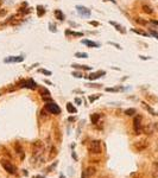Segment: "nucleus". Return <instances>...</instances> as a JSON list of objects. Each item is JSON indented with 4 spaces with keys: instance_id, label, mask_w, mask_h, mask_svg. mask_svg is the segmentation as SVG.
Wrapping results in <instances>:
<instances>
[{
    "instance_id": "f257e3e1",
    "label": "nucleus",
    "mask_w": 158,
    "mask_h": 178,
    "mask_svg": "<svg viewBox=\"0 0 158 178\" xmlns=\"http://www.w3.org/2000/svg\"><path fill=\"white\" fill-rule=\"evenodd\" d=\"M44 153H45V145L37 140L31 146V164L34 166H39L44 163Z\"/></svg>"
},
{
    "instance_id": "f03ea898",
    "label": "nucleus",
    "mask_w": 158,
    "mask_h": 178,
    "mask_svg": "<svg viewBox=\"0 0 158 178\" xmlns=\"http://www.w3.org/2000/svg\"><path fill=\"white\" fill-rule=\"evenodd\" d=\"M88 151L93 155H100L101 153V141L100 140H92L88 145Z\"/></svg>"
},
{
    "instance_id": "7ed1b4c3",
    "label": "nucleus",
    "mask_w": 158,
    "mask_h": 178,
    "mask_svg": "<svg viewBox=\"0 0 158 178\" xmlns=\"http://www.w3.org/2000/svg\"><path fill=\"white\" fill-rule=\"evenodd\" d=\"M0 163H1V166L4 167V170H5L7 173H10V174H17V167H16L11 162H9V160H6V159H3Z\"/></svg>"
},
{
    "instance_id": "20e7f679",
    "label": "nucleus",
    "mask_w": 158,
    "mask_h": 178,
    "mask_svg": "<svg viewBox=\"0 0 158 178\" xmlns=\"http://www.w3.org/2000/svg\"><path fill=\"white\" fill-rule=\"evenodd\" d=\"M18 85L20 88H29V89H32V90H35V89H37L38 84L32 78H29V80H21V81H19Z\"/></svg>"
},
{
    "instance_id": "39448f33",
    "label": "nucleus",
    "mask_w": 158,
    "mask_h": 178,
    "mask_svg": "<svg viewBox=\"0 0 158 178\" xmlns=\"http://www.w3.org/2000/svg\"><path fill=\"white\" fill-rule=\"evenodd\" d=\"M45 110H46L48 113H50V114H56V115H58V114L61 113L59 106H58L57 103H55V102H46V105H45Z\"/></svg>"
},
{
    "instance_id": "423d86ee",
    "label": "nucleus",
    "mask_w": 158,
    "mask_h": 178,
    "mask_svg": "<svg viewBox=\"0 0 158 178\" xmlns=\"http://www.w3.org/2000/svg\"><path fill=\"white\" fill-rule=\"evenodd\" d=\"M133 130L136 132V134H140L143 132V127H142V116L140 115H136L134 120H133Z\"/></svg>"
},
{
    "instance_id": "0eeeda50",
    "label": "nucleus",
    "mask_w": 158,
    "mask_h": 178,
    "mask_svg": "<svg viewBox=\"0 0 158 178\" xmlns=\"http://www.w3.org/2000/svg\"><path fill=\"white\" fill-rule=\"evenodd\" d=\"M95 173H97V169H95V167H94V166H87V167L82 171L81 178H92Z\"/></svg>"
},
{
    "instance_id": "6e6552de",
    "label": "nucleus",
    "mask_w": 158,
    "mask_h": 178,
    "mask_svg": "<svg viewBox=\"0 0 158 178\" xmlns=\"http://www.w3.org/2000/svg\"><path fill=\"white\" fill-rule=\"evenodd\" d=\"M147 146H149V142H147V140H145V139L139 140V141H136V142L133 144V148H134L136 151H138V152L144 151Z\"/></svg>"
},
{
    "instance_id": "1a4fd4ad",
    "label": "nucleus",
    "mask_w": 158,
    "mask_h": 178,
    "mask_svg": "<svg viewBox=\"0 0 158 178\" xmlns=\"http://www.w3.org/2000/svg\"><path fill=\"white\" fill-rule=\"evenodd\" d=\"M76 11H77V13H79L81 17H84V18H89L90 14H92V11H90L88 7L82 6V5H77V6H76Z\"/></svg>"
},
{
    "instance_id": "9d476101",
    "label": "nucleus",
    "mask_w": 158,
    "mask_h": 178,
    "mask_svg": "<svg viewBox=\"0 0 158 178\" xmlns=\"http://www.w3.org/2000/svg\"><path fill=\"white\" fill-rule=\"evenodd\" d=\"M24 61V56H9L4 59V63H19Z\"/></svg>"
},
{
    "instance_id": "9b49d317",
    "label": "nucleus",
    "mask_w": 158,
    "mask_h": 178,
    "mask_svg": "<svg viewBox=\"0 0 158 178\" xmlns=\"http://www.w3.org/2000/svg\"><path fill=\"white\" fill-rule=\"evenodd\" d=\"M104 75H106V71L99 70V71H95V73H92V74H89V75H87V76H84V77L88 78L89 81H95V80L100 78V77L104 76Z\"/></svg>"
},
{
    "instance_id": "f8f14e48",
    "label": "nucleus",
    "mask_w": 158,
    "mask_h": 178,
    "mask_svg": "<svg viewBox=\"0 0 158 178\" xmlns=\"http://www.w3.org/2000/svg\"><path fill=\"white\" fill-rule=\"evenodd\" d=\"M14 147H16V151H17V155H19V158H20V160H24L25 159V152H24V150H23V147H21V145H20V142H16V145H14Z\"/></svg>"
},
{
    "instance_id": "ddd939ff",
    "label": "nucleus",
    "mask_w": 158,
    "mask_h": 178,
    "mask_svg": "<svg viewBox=\"0 0 158 178\" xmlns=\"http://www.w3.org/2000/svg\"><path fill=\"white\" fill-rule=\"evenodd\" d=\"M100 119H101V115L99 113H93L90 115V120H92V124L93 125H98L100 124Z\"/></svg>"
},
{
    "instance_id": "4468645a",
    "label": "nucleus",
    "mask_w": 158,
    "mask_h": 178,
    "mask_svg": "<svg viewBox=\"0 0 158 178\" xmlns=\"http://www.w3.org/2000/svg\"><path fill=\"white\" fill-rule=\"evenodd\" d=\"M81 43H82V44H84V45H87V46H89V48H99V46H100V44H99V43L92 42V41H89V39H82V41H81Z\"/></svg>"
},
{
    "instance_id": "2eb2a0df",
    "label": "nucleus",
    "mask_w": 158,
    "mask_h": 178,
    "mask_svg": "<svg viewBox=\"0 0 158 178\" xmlns=\"http://www.w3.org/2000/svg\"><path fill=\"white\" fill-rule=\"evenodd\" d=\"M109 24H111V25H113V26H114V27L118 30V31H119L120 33H124V35L126 33V30H125V27H124V26H121L120 24H118V23H115V21H112V20L109 21Z\"/></svg>"
},
{
    "instance_id": "dca6fc26",
    "label": "nucleus",
    "mask_w": 158,
    "mask_h": 178,
    "mask_svg": "<svg viewBox=\"0 0 158 178\" xmlns=\"http://www.w3.org/2000/svg\"><path fill=\"white\" fill-rule=\"evenodd\" d=\"M152 171H151V173H152V177L153 178H158V163L157 162H154L153 164H152V169H151Z\"/></svg>"
},
{
    "instance_id": "f3484780",
    "label": "nucleus",
    "mask_w": 158,
    "mask_h": 178,
    "mask_svg": "<svg viewBox=\"0 0 158 178\" xmlns=\"http://www.w3.org/2000/svg\"><path fill=\"white\" fill-rule=\"evenodd\" d=\"M54 14H55L56 19H58L59 21L64 20V14H63V12H62L61 10H55V11H54Z\"/></svg>"
},
{
    "instance_id": "a211bd4d",
    "label": "nucleus",
    "mask_w": 158,
    "mask_h": 178,
    "mask_svg": "<svg viewBox=\"0 0 158 178\" xmlns=\"http://www.w3.org/2000/svg\"><path fill=\"white\" fill-rule=\"evenodd\" d=\"M39 94H41L42 99H43V98H50V92L46 88H44V87L39 88Z\"/></svg>"
},
{
    "instance_id": "6ab92c4d",
    "label": "nucleus",
    "mask_w": 158,
    "mask_h": 178,
    "mask_svg": "<svg viewBox=\"0 0 158 178\" xmlns=\"http://www.w3.org/2000/svg\"><path fill=\"white\" fill-rule=\"evenodd\" d=\"M57 148L55 147V146H51V148H50V155H49V160H51V159H54L56 156H57Z\"/></svg>"
},
{
    "instance_id": "aec40b11",
    "label": "nucleus",
    "mask_w": 158,
    "mask_h": 178,
    "mask_svg": "<svg viewBox=\"0 0 158 178\" xmlns=\"http://www.w3.org/2000/svg\"><path fill=\"white\" fill-rule=\"evenodd\" d=\"M36 10H37V16L38 17H43L45 14V12H46V10L44 9V6H42V5H38Z\"/></svg>"
},
{
    "instance_id": "412c9836",
    "label": "nucleus",
    "mask_w": 158,
    "mask_h": 178,
    "mask_svg": "<svg viewBox=\"0 0 158 178\" xmlns=\"http://www.w3.org/2000/svg\"><path fill=\"white\" fill-rule=\"evenodd\" d=\"M66 35L67 36H73V37H82L83 36L82 32H75V31H70V30H67Z\"/></svg>"
},
{
    "instance_id": "4be33fe9",
    "label": "nucleus",
    "mask_w": 158,
    "mask_h": 178,
    "mask_svg": "<svg viewBox=\"0 0 158 178\" xmlns=\"http://www.w3.org/2000/svg\"><path fill=\"white\" fill-rule=\"evenodd\" d=\"M67 110H68V113H70V114H75V113L77 112V109L75 108V106H73V103H70V102L67 103Z\"/></svg>"
},
{
    "instance_id": "5701e85b",
    "label": "nucleus",
    "mask_w": 158,
    "mask_h": 178,
    "mask_svg": "<svg viewBox=\"0 0 158 178\" xmlns=\"http://www.w3.org/2000/svg\"><path fill=\"white\" fill-rule=\"evenodd\" d=\"M142 106H143V107H144V108H145L150 114H152V115H158V114H157V113H156V112H154V110H153V109H152L147 103H146V102H142Z\"/></svg>"
},
{
    "instance_id": "b1692460",
    "label": "nucleus",
    "mask_w": 158,
    "mask_h": 178,
    "mask_svg": "<svg viewBox=\"0 0 158 178\" xmlns=\"http://www.w3.org/2000/svg\"><path fill=\"white\" fill-rule=\"evenodd\" d=\"M74 69H82V70H92V67L89 66H80V64H73L71 66Z\"/></svg>"
},
{
    "instance_id": "393cba45",
    "label": "nucleus",
    "mask_w": 158,
    "mask_h": 178,
    "mask_svg": "<svg viewBox=\"0 0 158 178\" xmlns=\"http://www.w3.org/2000/svg\"><path fill=\"white\" fill-rule=\"evenodd\" d=\"M143 11H144L145 13H147V14H152V13H153L152 7H150V6H147V5H143Z\"/></svg>"
},
{
    "instance_id": "a878e982",
    "label": "nucleus",
    "mask_w": 158,
    "mask_h": 178,
    "mask_svg": "<svg viewBox=\"0 0 158 178\" xmlns=\"http://www.w3.org/2000/svg\"><path fill=\"white\" fill-rule=\"evenodd\" d=\"M137 113V110L134 109V108H129V109H126L125 110V114L126 115H129V116H132V115H134Z\"/></svg>"
},
{
    "instance_id": "bb28decb",
    "label": "nucleus",
    "mask_w": 158,
    "mask_h": 178,
    "mask_svg": "<svg viewBox=\"0 0 158 178\" xmlns=\"http://www.w3.org/2000/svg\"><path fill=\"white\" fill-rule=\"evenodd\" d=\"M122 87H119V88H106V92H113V93H115V92H120V90H122Z\"/></svg>"
},
{
    "instance_id": "cd10ccee",
    "label": "nucleus",
    "mask_w": 158,
    "mask_h": 178,
    "mask_svg": "<svg viewBox=\"0 0 158 178\" xmlns=\"http://www.w3.org/2000/svg\"><path fill=\"white\" fill-rule=\"evenodd\" d=\"M75 57H79V58H88V53H86V52H76V53H75Z\"/></svg>"
},
{
    "instance_id": "c85d7f7f",
    "label": "nucleus",
    "mask_w": 158,
    "mask_h": 178,
    "mask_svg": "<svg viewBox=\"0 0 158 178\" xmlns=\"http://www.w3.org/2000/svg\"><path fill=\"white\" fill-rule=\"evenodd\" d=\"M100 98H101V94H97L95 96L92 95V96H89V101H90V102H94V101H97V100L100 99Z\"/></svg>"
},
{
    "instance_id": "c756f323",
    "label": "nucleus",
    "mask_w": 158,
    "mask_h": 178,
    "mask_svg": "<svg viewBox=\"0 0 158 178\" xmlns=\"http://www.w3.org/2000/svg\"><path fill=\"white\" fill-rule=\"evenodd\" d=\"M132 31H133V32H136V33H138V35H142V36H149L146 32L140 31V30H137V28H132Z\"/></svg>"
},
{
    "instance_id": "7c9ffc66",
    "label": "nucleus",
    "mask_w": 158,
    "mask_h": 178,
    "mask_svg": "<svg viewBox=\"0 0 158 178\" xmlns=\"http://www.w3.org/2000/svg\"><path fill=\"white\" fill-rule=\"evenodd\" d=\"M38 73L44 74V75H48V76H50V75H51V71H49V70H46V69H39V70H38Z\"/></svg>"
},
{
    "instance_id": "2f4dec72",
    "label": "nucleus",
    "mask_w": 158,
    "mask_h": 178,
    "mask_svg": "<svg viewBox=\"0 0 158 178\" xmlns=\"http://www.w3.org/2000/svg\"><path fill=\"white\" fill-rule=\"evenodd\" d=\"M73 76H74V77H76V78H81V77H83V76H82V74H81L80 71H74V73H73Z\"/></svg>"
},
{
    "instance_id": "473e14b6",
    "label": "nucleus",
    "mask_w": 158,
    "mask_h": 178,
    "mask_svg": "<svg viewBox=\"0 0 158 178\" xmlns=\"http://www.w3.org/2000/svg\"><path fill=\"white\" fill-rule=\"evenodd\" d=\"M49 26H50V31H51V32H56V31H57L56 26H55L52 23H50V24H49Z\"/></svg>"
},
{
    "instance_id": "72a5a7b5",
    "label": "nucleus",
    "mask_w": 158,
    "mask_h": 178,
    "mask_svg": "<svg viewBox=\"0 0 158 178\" xmlns=\"http://www.w3.org/2000/svg\"><path fill=\"white\" fill-rule=\"evenodd\" d=\"M57 164H58V163H57V160H56V162H55V163H54V164H52L51 166H49V167H48V172H50V171H52V169H55V167L57 166Z\"/></svg>"
},
{
    "instance_id": "f704fd0d",
    "label": "nucleus",
    "mask_w": 158,
    "mask_h": 178,
    "mask_svg": "<svg viewBox=\"0 0 158 178\" xmlns=\"http://www.w3.org/2000/svg\"><path fill=\"white\" fill-rule=\"evenodd\" d=\"M136 21L139 23V24H142V25H146V24H147L145 20H143V19H140V18H136Z\"/></svg>"
},
{
    "instance_id": "c9c22d12",
    "label": "nucleus",
    "mask_w": 158,
    "mask_h": 178,
    "mask_svg": "<svg viewBox=\"0 0 158 178\" xmlns=\"http://www.w3.org/2000/svg\"><path fill=\"white\" fill-rule=\"evenodd\" d=\"M108 44L109 45H113V46H115L117 49H119V50H121V46L118 44V43H113V42H108Z\"/></svg>"
},
{
    "instance_id": "e433bc0d",
    "label": "nucleus",
    "mask_w": 158,
    "mask_h": 178,
    "mask_svg": "<svg viewBox=\"0 0 158 178\" xmlns=\"http://www.w3.org/2000/svg\"><path fill=\"white\" fill-rule=\"evenodd\" d=\"M6 13H7V11H6L5 9H1V10H0V17H4Z\"/></svg>"
},
{
    "instance_id": "4c0bfd02",
    "label": "nucleus",
    "mask_w": 158,
    "mask_h": 178,
    "mask_svg": "<svg viewBox=\"0 0 158 178\" xmlns=\"http://www.w3.org/2000/svg\"><path fill=\"white\" fill-rule=\"evenodd\" d=\"M68 121H70V122L76 121V116H70V117H68Z\"/></svg>"
},
{
    "instance_id": "58836bf2",
    "label": "nucleus",
    "mask_w": 158,
    "mask_h": 178,
    "mask_svg": "<svg viewBox=\"0 0 158 178\" xmlns=\"http://www.w3.org/2000/svg\"><path fill=\"white\" fill-rule=\"evenodd\" d=\"M89 24H90V25H93V26H99V25H100L98 21H89Z\"/></svg>"
},
{
    "instance_id": "ea45409f",
    "label": "nucleus",
    "mask_w": 158,
    "mask_h": 178,
    "mask_svg": "<svg viewBox=\"0 0 158 178\" xmlns=\"http://www.w3.org/2000/svg\"><path fill=\"white\" fill-rule=\"evenodd\" d=\"M75 102H76L77 105H81V99H79V98H75Z\"/></svg>"
},
{
    "instance_id": "a19ab883",
    "label": "nucleus",
    "mask_w": 158,
    "mask_h": 178,
    "mask_svg": "<svg viewBox=\"0 0 158 178\" xmlns=\"http://www.w3.org/2000/svg\"><path fill=\"white\" fill-rule=\"evenodd\" d=\"M73 158L75 159V162H77V156H76V153H75V152H73Z\"/></svg>"
},
{
    "instance_id": "79ce46f5",
    "label": "nucleus",
    "mask_w": 158,
    "mask_h": 178,
    "mask_svg": "<svg viewBox=\"0 0 158 178\" xmlns=\"http://www.w3.org/2000/svg\"><path fill=\"white\" fill-rule=\"evenodd\" d=\"M140 58H142V59H149L150 57H145V56H140Z\"/></svg>"
},
{
    "instance_id": "37998d69",
    "label": "nucleus",
    "mask_w": 158,
    "mask_h": 178,
    "mask_svg": "<svg viewBox=\"0 0 158 178\" xmlns=\"http://www.w3.org/2000/svg\"><path fill=\"white\" fill-rule=\"evenodd\" d=\"M34 178H44V176H39V174H38V176H35Z\"/></svg>"
},
{
    "instance_id": "c03bdc74",
    "label": "nucleus",
    "mask_w": 158,
    "mask_h": 178,
    "mask_svg": "<svg viewBox=\"0 0 158 178\" xmlns=\"http://www.w3.org/2000/svg\"><path fill=\"white\" fill-rule=\"evenodd\" d=\"M59 178H64V176H63V174H61V176H59Z\"/></svg>"
},
{
    "instance_id": "a18cd8bd",
    "label": "nucleus",
    "mask_w": 158,
    "mask_h": 178,
    "mask_svg": "<svg viewBox=\"0 0 158 178\" xmlns=\"http://www.w3.org/2000/svg\"><path fill=\"white\" fill-rule=\"evenodd\" d=\"M109 1H112V3H114V4H115V0H109Z\"/></svg>"
},
{
    "instance_id": "49530a36",
    "label": "nucleus",
    "mask_w": 158,
    "mask_h": 178,
    "mask_svg": "<svg viewBox=\"0 0 158 178\" xmlns=\"http://www.w3.org/2000/svg\"><path fill=\"white\" fill-rule=\"evenodd\" d=\"M0 96H1V93H0Z\"/></svg>"
}]
</instances>
